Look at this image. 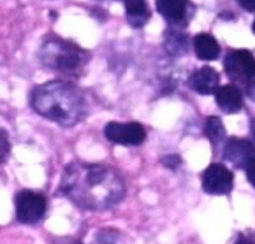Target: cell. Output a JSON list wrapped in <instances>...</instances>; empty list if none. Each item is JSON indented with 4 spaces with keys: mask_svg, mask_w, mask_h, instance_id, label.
<instances>
[{
    "mask_svg": "<svg viewBox=\"0 0 255 244\" xmlns=\"http://www.w3.org/2000/svg\"><path fill=\"white\" fill-rule=\"evenodd\" d=\"M60 190L81 209L104 211L124 199L125 181L109 165L72 162L64 170Z\"/></svg>",
    "mask_w": 255,
    "mask_h": 244,
    "instance_id": "obj_1",
    "label": "cell"
},
{
    "mask_svg": "<svg viewBox=\"0 0 255 244\" xmlns=\"http://www.w3.org/2000/svg\"><path fill=\"white\" fill-rule=\"evenodd\" d=\"M30 105L39 116L62 127H74L88 113L85 95L65 81H49L34 88Z\"/></svg>",
    "mask_w": 255,
    "mask_h": 244,
    "instance_id": "obj_2",
    "label": "cell"
},
{
    "mask_svg": "<svg viewBox=\"0 0 255 244\" xmlns=\"http://www.w3.org/2000/svg\"><path fill=\"white\" fill-rule=\"evenodd\" d=\"M39 60L44 67L65 78H78L87 67L90 53L76 46L74 42L64 41L60 37H48L39 49Z\"/></svg>",
    "mask_w": 255,
    "mask_h": 244,
    "instance_id": "obj_3",
    "label": "cell"
},
{
    "mask_svg": "<svg viewBox=\"0 0 255 244\" xmlns=\"http://www.w3.org/2000/svg\"><path fill=\"white\" fill-rule=\"evenodd\" d=\"M225 74L233 84H241L248 93L254 95L255 88V57L248 49H233L227 53L224 62Z\"/></svg>",
    "mask_w": 255,
    "mask_h": 244,
    "instance_id": "obj_4",
    "label": "cell"
},
{
    "mask_svg": "<svg viewBox=\"0 0 255 244\" xmlns=\"http://www.w3.org/2000/svg\"><path fill=\"white\" fill-rule=\"evenodd\" d=\"M14 206L18 222L25 223V225H34L44 218L48 204H46V197L42 193L23 190L16 195Z\"/></svg>",
    "mask_w": 255,
    "mask_h": 244,
    "instance_id": "obj_5",
    "label": "cell"
},
{
    "mask_svg": "<svg viewBox=\"0 0 255 244\" xmlns=\"http://www.w3.org/2000/svg\"><path fill=\"white\" fill-rule=\"evenodd\" d=\"M106 139L113 144H122V146H139L146 141V130L141 123L135 121H111L104 128Z\"/></svg>",
    "mask_w": 255,
    "mask_h": 244,
    "instance_id": "obj_6",
    "label": "cell"
},
{
    "mask_svg": "<svg viewBox=\"0 0 255 244\" xmlns=\"http://www.w3.org/2000/svg\"><path fill=\"white\" fill-rule=\"evenodd\" d=\"M203 190L210 195H227L234 186V176L222 163H211L201 176Z\"/></svg>",
    "mask_w": 255,
    "mask_h": 244,
    "instance_id": "obj_7",
    "label": "cell"
},
{
    "mask_svg": "<svg viewBox=\"0 0 255 244\" xmlns=\"http://www.w3.org/2000/svg\"><path fill=\"white\" fill-rule=\"evenodd\" d=\"M224 158L236 169H247L255 160V144L243 137H229L224 146Z\"/></svg>",
    "mask_w": 255,
    "mask_h": 244,
    "instance_id": "obj_8",
    "label": "cell"
},
{
    "mask_svg": "<svg viewBox=\"0 0 255 244\" xmlns=\"http://www.w3.org/2000/svg\"><path fill=\"white\" fill-rule=\"evenodd\" d=\"M158 14L173 26H185L194 14L190 0H157Z\"/></svg>",
    "mask_w": 255,
    "mask_h": 244,
    "instance_id": "obj_9",
    "label": "cell"
},
{
    "mask_svg": "<svg viewBox=\"0 0 255 244\" xmlns=\"http://www.w3.org/2000/svg\"><path fill=\"white\" fill-rule=\"evenodd\" d=\"M218 72L213 67L195 69L188 78V86L199 95H211L218 90Z\"/></svg>",
    "mask_w": 255,
    "mask_h": 244,
    "instance_id": "obj_10",
    "label": "cell"
},
{
    "mask_svg": "<svg viewBox=\"0 0 255 244\" xmlns=\"http://www.w3.org/2000/svg\"><path fill=\"white\" fill-rule=\"evenodd\" d=\"M215 98H217L218 107L229 114L238 113L243 107V95H241L240 88L236 84L218 86V90L215 91Z\"/></svg>",
    "mask_w": 255,
    "mask_h": 244,
    "instance_id": "obj_11",
    "label": "cell"
},
{
    "mask_svg": "<svg viewBox=\"0 0 255 244\" xmlns=\"http://www.w3.org/2000/svg\"><path fill=\"white\" fill-rule=\"evenodd\" d=\"M125 12H127V21L134 28H141L150 19V7L146 0H124Z\"/></svg>",
    "mask_w": 255,
    "mask_h": 244,
    "instance_id": "obj_12",
    "label": "cell"
},
{
    "mask_svg": "<svg viewBox=\"0 0 255 244\" xmlns=\"http://www.w3.org/2000/svg\"><path fill=\"white\" fill-rule=\"evenodd\" d=\"M194 51L199 60H215L220 55V44L210 34H199L194 37Z\"/></svg>",
    "mask_w": 255,
    "mask_h": 244,
    "instance_id": "obj_13",
    "label": "cell"
},
{
    "mask_svg": "<svg viewBox=\"0 0 255 244\" xmlns=\"http://www.w3.org/2000/svg\"><path fill=\"white\" fill-rule=\"evenodd\" d=\"M165 49L169 55H180L187 51V35L180 30H169L165 34Z\"/></svg>",
    "mask_w": 255,
    "mask_h": 244,
    "instance_id": "obj_14",
    "label": "cell"
},
{
    "mask_svg": "<svg viewBox=\"0 0 255 244\" xmlns=\"http://www.w3.org/2000/svg\"><path fill=\"white\" fill-rule=\"evenodd\" d=\"M204 134L206 137L211 141V143L217 146L220 144L222 141L225 139V128H224V123L218 116H210L206 120V127H204Z\"/></svg>",
    "mask_w": 255,
    "mask_h": 244,
    "instance_id": "obj_15",
    "label": "cell"
},
{
    "mask_svg": "<svg viewBox=\"0 0 255 244\" xmlns=\"http://www.w3.org/2000/svg\"><path fill=\"white\" fill-rule=\"evenodd\" d=\"M94 244H125L124 237L113 229H102L95 234Z\"/></svg>",
    "mask_w": 255,
    "mask_h": 244,
    "instance_id": "obj_16",
    "label": "cell"
},
{
    "mask_svg": "<svg viewBox=\"0 0 255 244\" xmlns=\"http://www.w3.org/2000/svg\"><path fill=\"white\" fill-rule=\"evenodd\" d=\"M9 135H7V132L4 130V128L0 127V163L7 158V155H9Z\"/></svg>",
    "mask_w": 255,
    "mask_h": 244,
    "instance_id": "obj_17",
    "label": "cell"
},
{
    "mask_svg": "<svg viewBox=\"0 0 255 244\" xmlns=\"http://www.w3.org/2000/svg\"><path fill=\"white\" fill-rule=\"evenodd\" d=\"M162 163H164L167 169L174 170V169H178V167L181 165V158L178 157V155H167V157L162 158Z\"/></svg>",
    "mask_w": 255,
    "mask_h": 244,
    "instance_id": "obj_18",
    "label": "cell"
},
{
    "mask_svg": "<svg viewBox=\"0 0 255 244\" xmlns=\"http://www.w3.org/2000/svg\"><path fill=\"white\" fill-rule=\"evenodd\" d=\"M245 170H247V177H248V181H250V184L255 188V160H252Z\"/></svg>",
    "mask_w": 255,
    "mask_h": 244,
    "instance_id": "obj_19",
    "label": "cell"
},
{
    "mask_svg": "<svg viewBox=\"0 0 255 244\" xmlns=\"http://www.w3.org/2000/svg\"><path fill=\"white\" fill-rule=\"evenodd\" d=\"M238 4L248 12H255V0H238Z\"/></svg>",
    "mask_w": 255,
    "mask_h": 244,
    "instance_id": "obj_20",
    "label": "cell"
},
{
    "mask_svg": "<svg viewBox=\"0 0 255 244\" xmlns=\"http://www.w3.org/2000/svg\"><path fill=\"white\" fill-rule=\"evenodd\" d=\"M53 244H81V243H78V241H72V239H58V241H55Z\"/></svg>",
    "mask_w": 255,
    "mask_h": 244,
    "instance_id": "obj_21",
    "label": "cell"
},
{
    "mask_svg": "<svg viewBox=\"0 0 255 244\" xmlns=\"http://www.w3.org/2000/svg\"><path fill=\"white\" fill-rule=\"evenodd\" d=\"M250 132H252V135H254V139H255V120H252V123H250Z\"/></svg>",
    "mask_w": 255,
    "mask_h": 244,
    "instance_id": "obj_22",
    "label": "cell"
},
{
    "mask_svg": "<svg viewBox=\"0 0 255 244\" xmlns=\"http://www.w3.org/2000/svg\"><path fill=\"white\" fill-rule=\"evenodd\" d=\"M236 244H255V243H252V241H248V239H240Z\"/></svg>",
    "mask_w": 255,
    "mask_h": 244,
    "instance_id": "obj_23",
    "label": "cell"
},
{
    "mask_svg": "<svg viewBox=\"0 0 255 244\" xmlns=\"http://www.w3.org/2000/svg\"><path fill=\"white\" fill-rule=\"evenodd\" d=\"M252 30H254V34H255V19H254V23H252Z\"/></svg>",
    "mask_w": 255,
    "mask_h": 244,
    "instance_id": "obj_24",
    "label": "cell"
}]
</instances>
